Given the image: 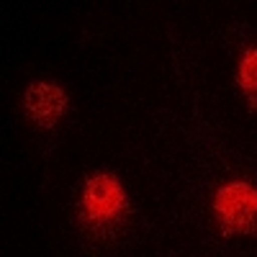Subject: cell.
<instances>
[{"label":"cell","instance_id":"obj_3","mask_svg":"<svg viewBox=\"0 0 257 257\" xmlns=\"http://www.w3.org/2000/svg\"><path fill=\"white\" fill-rule=\"evenodd\" d=\"M67 93L54 82H31L26 88V113L41 128H52L67 113Z\"/></svg>","mask_w":257,"mask_h":257},{"label":"cell","instance_id":"obj_4","mask_svg":"<svg viewBox=\"0 0 257 257\" xmlns=\"http://www.w3.org/2000/svg\"><path fill=\"white\" fill-rule=\"evenodd\" d=\"M239 85L249 100L252 108H257V47L254 49H247L242 62H239Z\"/></svg>","mask_w":257,"mask_h":257},{"label":"cell","instance_id":"obj_1","mask_svg":"<svg viewBox=\"0 0 257 257\" xmlns=\"http://www.w3.org/2000/svg\"><path fill=\"white\" fill-rule=\"evenodd\" d=\"M128 213L126 190L116 175L95 173L85 180L82 188V216L98 229L116 226Z\"/></svg>","mask_w":257,"mask_h":257},{"label":"cell","instance_id":"obj_2","mask_svg":"<svg viewBox=\"0 0 257 257\" xmlns=\"http://www.w3.org/2000/svg\"><path fill=\"white\" fill-rule=\"evenodd\" d=\"M216 216L224 226V231L237 234H254L257 231V188L249 183H226L216 201Z\"/></svg>","mask_w":257,"mask_h":257}]
</instances>
